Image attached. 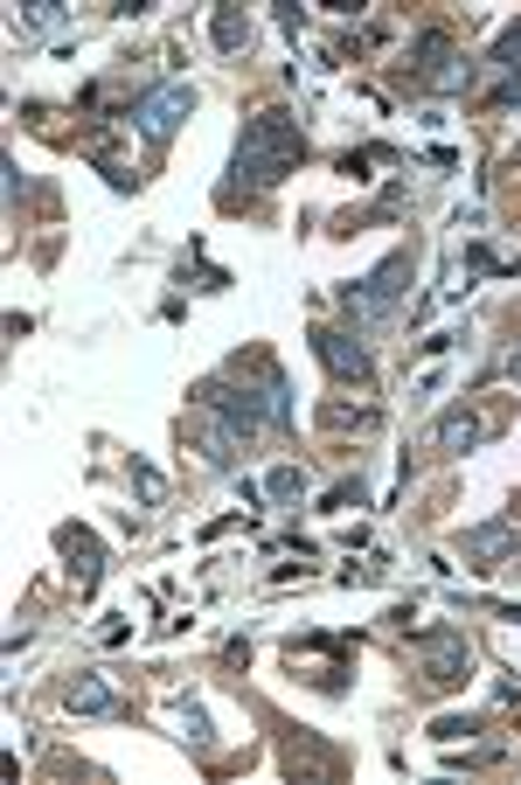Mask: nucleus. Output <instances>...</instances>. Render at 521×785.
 <instances>
[{
    "mask_svg": "<svg viewBox=\"0 0 521 785\" xmlns=\"http://www.w3.org/2000/svg\"><path fill=\"white\" fill-rule=\"evenodd\" d=\"M403 293H410V251H389L382 265H376L369 278H355V285H348L341 299H348V313H355V320L369 327V320H382V313L397 306Z\"/></svg>",
    "mask_w": 521,
    "mask_h": 785,
    "instance_id": "obj_2",
    "label": "nucleus"
},
{
    "mask_svg": "<svg viewBox=\"0 0 521 785\" xmlns=\"http://www.w3.org/2000/svg\"><path fill=\"white\" fill-rule=\"evenodd\" d=\"M133 480H140L146 501H161V473H153V466H133Z\"/></svg>",
    "mask_w": 521,
    "mask_h": 785,
    "instance_id": "obj_17",
    "label": "nucleus"
},
{
    "mask_svg": "<svg viewBox=\"0 0 521 785\" xmlns=\"http://www.w3.org/2000/svg\"><path fill=\"white\" fill-rule=\"evenodd\" d=\"M208 35H216L223 57H237V49H251V14L244 8H216V29H208Z\"/></svg>",
    "mask_w": 521,
    "mask_h": 785,
    "instance_id": "obj_9",
    "label": "nucleus"
},
{
    "mask_svg": "<svg viewBox=\"0 0 521 785\" xmlns=\"http://www.w3.org/2000/svg\"><path fill=\"white\" fill-rule=\"evenodd\" d=\"M480 438H487V417H473V410H452V417H438V431H431V445H438V452H473Z\"/></svg>",
    "mask_w": 521,
    "mask_h": 785,
    "instance_id": "obj_7",
    "label": "nucleus"
},
{
    "mask_svg": "<svg viewBox=\"0 0 521 785\" xmlns=\"http://www.w3.org/2000/svg\"><path fill=\"white\" fill-rule=\"evenodd\" d=\"M466 557L473 563H501V557H521V514H501V521H480V529H466Z\"/></svg>",
    "mask_w": 521,
    "mask_h": 785,
    "instance_id": "obj_6",
    "label": "nucleus"
},
{
    "mask_svg": "<svg viewBox=\"0 0 521 785\" xmlns=\"http://www.w3.org/2000/svg\"><path fill=\"white\" fill-rule=\"evenodd\" d=\"M195 112V84H161V91H146L140 104H133V133L146 140V146H167L174 133H181V119Z\"/></svg>",
    "mask_w": 521,
    "mask_h": 785,
    "instance_id": "obj_3",
    "label": "nucleus"
},
{
    "mask_svg": "<svg viewBox=\"0 0 521 785\" xmlns=\"http://www.w3.org/2000/svg\"><path fill=\"white\" fill-rule=\"evenodd\" d=\"M313 355H320V369L334 383H369V348L341 327H313Z\"/></svg>",
    "mask_w": 521,
    "mask_h": 785,
    "instance_id": "obj_5",
    "label": "nucleus"
},
{
    "mask_svg": "<svg viewBox=\"0 0 521 785\" xmlns=\"http://www.w3.org/2000/svg\"><path fill=\"white\" fill-rule=\"evenodd\" d=\"M63 702H70L76 716H119V695L104 689V682H91V674H76V682H70V695H63Z\"/></svg>",
    "mask_w": 521,
    "mask_h": 785,
    "instance_id": "obj_8",
    "label": "nucleus"
},
{
    "mask_svg": "<svg viewBox=\"0 0 521 785\" xmlns=\"http://www.w3.org/2000/svg\"><path fill=\"white\" fill-rule=\"evenodd\" d=\"M446 29H425V35H417V77H425V84H431V77H438V57H446Z\"/></svg>",
    "mask_w": 521,
    "mask_h": 785,
    "instance_id": "obj_12",
    "label": "nucleus"
},
{
    "mask_svg": "<svg viewBox=\"0 0 521 785\" xmlns=\"http://www.w3.org/2000/svg\"><path fill=\"white\" fill-rule=\"evenodd\" d=\"M508 376H514V383H521V348H514V355H508Z\"/></svg>",
    "mask_w": 521,
    "mask_h": 785,
    "instance_id": "obj_18",
    "label": "nucleus"
},
{
    "mask_svg": "<svg viewBox=\"0 0 521 785\" xmlns=\"http://www.w3.org/2000/svg\"><path fill=\"white\" fill-rule=\"evenodd\" d=\"M487 70L501 77V84H521V21H514V29H508L501 42H493V57H487Z\"/></svg>",
    "mask_w": 521,
    "mask_h": 785,
    "instance_id": "obj_10",
    "label": "nucleus"
},
{
    "mask_svg": "<svg viewBox=\"0 0 521 785\" xmlns=\"http://www.w3.org/2000/svg\"><path fill=\"white\" fill-rule=\"evenodd\" d=\"M417 661H425V682L431 689H459L466 667H473V653H466L459 633H417Z\"/></svg>",
    "mask_w": 521,
    "mask_h": 785,
    "instance_id": "obj_4",
    "label": "nucleus"
},
{
    "mask_svg": "<svg viewBox=\"0 0 521 785\" xmlns=\"http://www.w3.org/2000/svg\"><path fill=\"white\" fill-rule=\"evenodd\" d=\"M459 84H473V63L446 57V63H438V77H431V91H459Z\"/></svg>",
    "mask_w": 521,
    "mask_h": 785,
    "instance_id": "obj_14",
    "label": "nucleus"
},
{
    "mask_svg": "<svg viewBox=\"0 0 521 785\" xmlns=\"http://www.w3.org/2000/svg\"><path fill=\"white\" fill-rule=\"evenodd\" d=\"M237 438H244V431H229V425H208V431H202V452H208V466H223V473H229V466H237Z\"/></svg>",
    "mask_w": 521,
    "mask_h": 785,
    "instance_id": "obj_11",
    "label": "nucleus"
},
{
    "mask_svg": "<svg viewBox=\"0 0 521 785\" xmlns=\"http://www.w3.org/2000/svg\"><path fill=\"white\" fill-rule=\"evenodd\" d=\"M293 161H299L293 112H257V119H244V133H237V161H229V174H237V188H278V181L293 174Z\"/></svg>",
    "mask_w": 521,
    "mask_h": 785,
    "instance_id": "obj_1",
    "label": "nucleus"
},
{
    "mask_svg": "<svg viewBox=\"0 0 521 785\" xmlns=\"http://www.w3.org/2000/svg\"><path fill=\"white\" fill-rule=\"evenodd\" d=\"M265 493H272V501H293V493H299V473H293V466H278V473L265 480Z\"/></svg>",
    "mask_w": 521,
    "mask_h": 785,
    "instance_id": "obj_16",
    "label": "nucleus"
},
{
    "mask_svg": "<svg viewBox=\"0 0 521 785\" xmlns=\"http://www.w3.org/2000/svg\"><path fill=\"white\" fill-rule=\"evenodd\" d=\"M174 737H188V744H208V716L195 710V702H181V710H174Z\"/></svg>",
    "mask_w": 521,
    "mask_h": 785,
    "instance_id": "obj_13",
    "label": "nucleus"
},
{
    "mask_svg": "<svg viewBox=\"0 0 521 785\" xmlns=\"http://www.w3.org/2000/svg\"><path fill=\"white\" fill-rule=\"evenodd\" d=\"M466 265H473V272H514L508 257H501V251H487V244H466Z\"/></svg>",
    "mask_w": 521,
    "mask_h": 785,
    "instance_id": "obj_15",
    "label": "nucleus"
}]
</instances>
